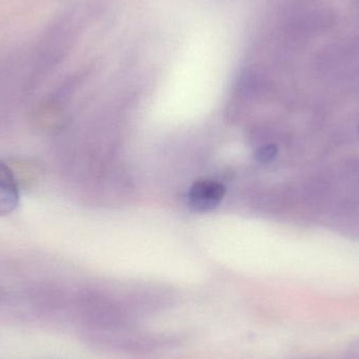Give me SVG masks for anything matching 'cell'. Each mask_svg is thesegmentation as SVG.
<instances>
[{"label": "cell", "instance_id": "obj_1", "mask_svg": "<svg viewBox=\"0 0 359 359\" xmlns=\"http://www.w3.org/2000/svg\"><path fill=\"white\" fill-rule=\"evenodd\" d=\"M224 188L215 181H200L192 186L189 192V205L194 210L204 212L212 210L221 203Z\"/></svg>", "mask_w": 359, "mask_h": 359}, {"label": "cell", "instance_id": "obj_2", "mask_svg": "<svg viewBox=\"0 0 359 359\" xmlns=\"http://www.w3.org/2000/svg\"><path fill=\"white\" fill-rule=\"evenodd\" d=\"M18 184L12 170L0 161V217H6L16 210L19 204Z\"/></svg>", "mask_w": 359, "mask_h": 359}, {"label": "cell", "instance_id": "obj_3", "mask_svg": "<svg viewBox=\"0 0 359 359\" xmlns=\"http://www.w3.org/2000/svg\"><path fill=\"white\" fill-rule=\"evenodd\" d=\"M278 147L276 144H266L257 151V158L261 162H270L278 155Z\"/></svg>", "mask_w": 359, "mask_h": 359}]
</instances>
